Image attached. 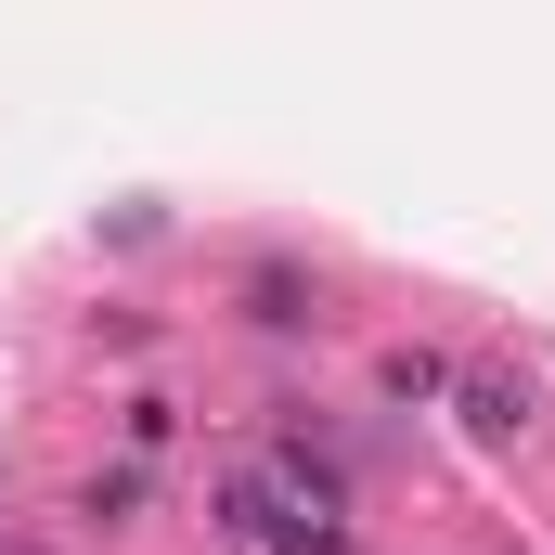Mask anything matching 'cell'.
I'll return each instance as SVG.
<instances>
[{
	"mask_svg": "<svg viewBox=\"0 0 555 555\" xmlns=\"http://www.w3.org/2000/svg\"><path fill=\"white\" fill-rule=\"evenodd\" d=\"M246 323H272V336H297V323H310V272H284V259H259V272H246Z\"/></svg>",
	"mask_w": 555,
	"mask_h": 555,
	"instance_id": "6da1fadb",
	"label": "cell"
},
{
	"mask_svg": "<svg viewBox=\"0 0 555 555\" xmlns=\"http://www.w3.org/2000/svg\"><path fill=\"white\" fill-rule=\"evenodd\" d=\"M465 426H478V439H517V426H530V388H517V375H465Z\"/></svg>",
	"mask_w": 555,
	"mask_h": 555,
	"instance_id": "7a4b0ae2",
	"label": "cell"
},
{
	"mask_svg": "<svg viewBox=\"0 0 555 555\" xmlns=\"http://www.w3.org/2000/svg\"><path fill=\"white\" fill-rule=\"evenodd\" d=\"M439 388H452L439 349H388V401H439Z\"/></svg>",
	"mask_w": 555,
	"mask_h": 555,
	"instance_id": "3957f363",
	"label": "cell"
}]
</instances>
